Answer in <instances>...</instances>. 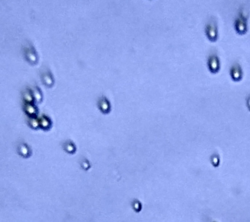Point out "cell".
Masks as SVG:
<instances>
[{"label": "cell", "instance_id": "8992f818", "mask_svg": "<svg viewBox=\"0 0 250 222\" xmlns=\"http://www.w3.org/2000/svg\"><path fill=\"white\" fill-rule=\"evenodd\" d=\"M231 76L235 81L241 80L243 76V71L239 63H236L232 66L231 69Z\"/></svg>", "mask_w": 250, "mask_h": 222}, {"label": "cell", "instance_id": "ba28073f", "mask_svg": "<svg viewBox=\"0 0 250 222\" xmlns=\"http://www.w3.org/2000/svg\"><path fill=\"white\" fill-rule=\"evenodd\" d=\"M208 65L212 72H216L220 68V61L216 55H211L208 59Z\"/></svg>", "mask_w": 250, "mask_h": 222}, {"label": "cell", "instance_id": "52a82bcc", "mask_svg": "<svg viewBox=\"0 0 250 222\" xmlns=\"http://www.w3.org/2000/svg\"><path fill=\"white\" fill-rule=\"evenodd\" d=\"M98 107L100 110L104 113H108L110 110V104L106 96H102L98 100Z\"/></svg>", "mask_w": 250, "mask_h": 222}, {"label": "cell", "instance_id": "5bb4252c", "mask_svg": "<svg viewBox=\"0 0 250 222\" xmlns=\"http://www.w3.org/2000/svg\"><path fill=\"white\" fill-rule=\"evenodd\" d=\"M26 111H27V112L29 113L30 114L34 115L36 111V108H35L33 106H31V104H28L27 107H26Z\"/></svg>", "mask_w": 250, "mask_h": 222}, {"label": "cell", "instance_id": "4fadbf2b", "mask_svg": "<svg viewBox=\"0 0 250 222\" xmlns=\"http://www.w3.org/2000/svg\"><path fill=\"white\" fill-rule=\"evenodd\" d=\"M211 162L214 167H218L219 166V164H220V158L217 154L212 155L211 158Z\"/></svg>", "mask_w": 250, "mask_h": 222}, {"label": "cell", "instance_id": "277c9868", "mask_svg": "<svg viewBox=\"0 0 250 222\" xmlns=\"http://www.w3.org/2000/svg\"><path fill=\"white\" fill-rule=\"evenodd\" d=\"M247 16V15H245ZM244 16L243 11H241V15L235 22V28L237 32L240 34H244L247 32V18Z\"/></svg>", "mask_w": 250, "mask_h": 222}, {"label": "cell", "instance_id": "9a60e30c", "mask_svg": "<svg viewBox=\"0 0 250 222\" xmlns=\"http://www.w3.org/2000/svg\"><path fill=\"white\" fill-rule=\"evenodd\" d=\"M247 106L249 108V110H250V95H249L248 97L247 98Z\"/></svg>", "mask_w": 250, "mask_h": 222}, {"label": "cell", "instance_id": "5b68a950", "mask_svg": "<svg viewBox=\"0 0 250 222\" xmlns=\"http://www.w3.org/2000/svg\"><path fill=\"white\" fill-rule=\"evenodd\" d=\"M17 152L23 158H29L32 155V150L29 145L25 142L21 141L17 145Z\"/></svg>", "mask_w": 250, "mask_h": 222}, {"label": "cell", "instance_id": "30bf717a", "mask_svg": "<svg viewBox=\"0 0 250 222\" xmlns=\"http://www.w3.org/2000/svg\"><path fill=\"white\" fill-rule=\"evenodd\" d=\"M39 126L44 130H48L51 127V121L50 119L46 116L43 115L39 121Z\"/></svg>", "mask_w": 250, "mask_h": 222}, {"label": "cell", "instance_id": "6da1fadb", "mask_svg": "<svg viewBox=\"0 0 250 222\" xmlns=\"http://www.w3.org/2000/svg\"><path fill=\"white\" fill-rule=\"evenodd\" d=\"M24 55L25 59L28 61L30 64L35 65L37 63L38 55L37 53L30 42L26 43L23 46Z\"/></svg>", "mask_w": 250, "mask_h": 222}, {"label": "cell", "instance_id": "9c48e42d", "mask_svg": "<svg viewBox=\"0 0 250 222\" xmlns=\"http://www.w3.org/2000/svg\"><path fill=\"white\" fill-rule=\"evenodd\" d=\"M62 148L68 154H74L76 152V146L70 139H67L62 144Z\"/></svg>", "mask_w": 250, "mask_h": 222}, {"label": "cell", "instance_id": "7c38bea8", "mask_svg": "<svg viewBox=\"0 0 250 222\" xmlns=\"http://www.w3.org/2000/svg\"><path fill=\"white\" fill-rule=\"evenodd\" d=\"M132 206L134 211L136 213H139L142 209V205L138 199H134L132 203Z\"/></svg>", "mask_w": 250, "mask_h": 222}, {"label": "cell", "instance_id": "7a4b0ae2", "mask_svg": "<svg viewBox=\"0 0 250 222\" xmlns=\"http://www.w3.org/2000/svg\"><path fill=\"white\" fill-rule=\"evenodd\" d=\"M40 78L41 81H43V84L48 87H51L54 84V79L53 75L51 74L50 70L47 68L46 66L41 69L40 71Z\"/></svg>", "mask_w": 250, "mask_h": 222}, {"label": "cell", "instance_id": "3957f363", "mask_svg": "<svg viewBox=\"0 0 250 222\" xmlns=\"http://www.w3.org/2000/svg\"><path fill=\"white\" fill-rule=\"evenodd\" d=\"M214 17H212L209 21L207 22L206 27V32L208 35V37L210 40H216L218 36V29H217V22L214 20Z\"/></svg>", "mask_w": 250, "mask_h": 222}, {"label": "cell", "instance_id": "8fae6325", "mask_svg": "<svg viewBox=\"0 0 250 222\" xmlns=\"http://www.w3.org/2000/svg\"><path fill=\"white\" fill-rule=\"evenodd\" d=\"M79 163L81 169L83 170H84V171H88V170H89L91 167V164L90 162L89 161V160H87L85 157L81 156L80 160Z\"/></svg>", "mask_w": 250, "mask_h": 222}]
</instances>
